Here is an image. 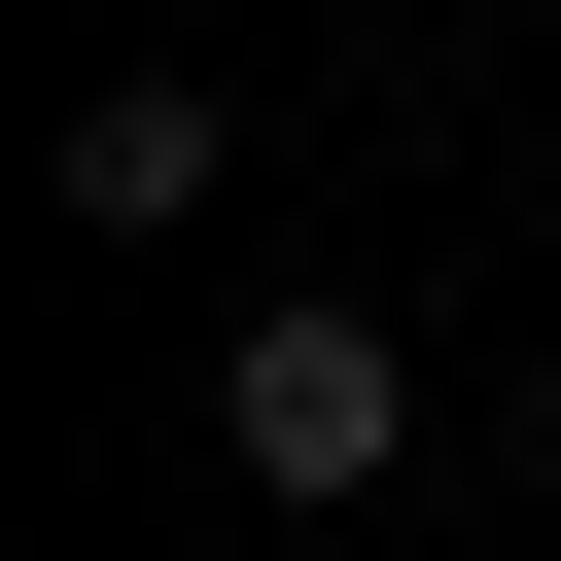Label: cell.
I'll list each match as a JSON object with an SVG mask.
<instances>
[{
  "instance_id": "obj_1",
  "label": "cell",
  "mask_w": 561,
  "mask_h": 561,
  "mask_svg": "<svg viewBox=\"0 0 561 561\" xmlns=\"http://www.w3.org/2000/svg\"><path fill=\"white\" fill-rule=\"evenodd\" d=\"M210 456H245L280 526H351V491L421 456V351H386L351 280H280V316H210Z\"/></svg>"
},
{
  "instance_id": "obj_2",
  "label": "cell",
  "mask_w": 561,
  "mask_h": 561,
  "mask_svg": "<svg viewBox=\"0 0 561 561\" xmlns=\"http://www.w3.org/2000/svg\"><path fill=\"white\" fill-rule=\"evenodd\" d=\"M70 210L175 245V210H210V70H105V105H70Z\"/></svg>"
}]
</instances>
